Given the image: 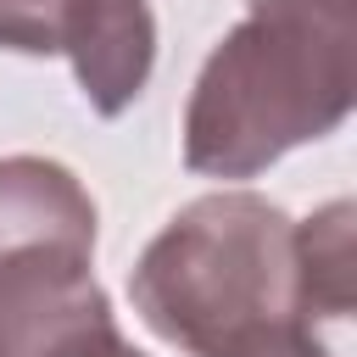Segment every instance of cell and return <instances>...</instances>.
I'll return each mask as SVG.
<instances>
[{
  "label": "cell",
  "instance_id": "1",
  "mask_svg": "<svg viewBox=\"0 0 357 357\" xmlns=\"http://www.w3.org/2000/svg\"><path fill=\"white\" fill-rule=\"evenodd\" d=\"M184 106V167L251 178L351 117L357 0H245Z\"/></svg>",
  "mask_w": 357,
  "mask_h": 357
},
{
  "label": "cell",
  "instance_id": "2",
  "mask_svg": "<svg viewBox=\"0 0 357 357\" xmlns=\"http://www.w3.org/2000/svg\"><path fill=\"white\" fill-rule=\"evenodd\" d=\"M128 296L167 346L229 357L279 324H301L296 223L257 190H212L139 251Z\"/></svg>",
  "mask_w": 357,
  "mask_h": 357
},
{
  "label": "cell",
  "instance_id": "3",
  "mask_svg": "<svg viewBox=\"0 0 357 357\" xmlns=\"http://www.w3.org/2000/svg\"><path fill=\"white\" fill-rule=\"evenodd\" d=\"M95 245L33 240L0 251V357H56L95 324H112V301L89 273Z\"/></svg>",
  "mask_w": 357,
  "mask_h": 357
},
{
  "label": "cell",
  "instance_id": "4",
  "mask_svg": "<svg viewBox=\"0 0 357 357\" xmlns=\"http://www.w3.org/2000/svg\"><path fill=\"white\" fill-rule=\"evenodd\" d=\"M61 56L78 73L84 100L100 117H123L156 67V17L151 0H67Z\"/></svg>",
  "mask_w": 357,
  "mask_h": 357
},
{
  "label": "cell",
  "instance_id": "5",
  "mask_svg": "<svg viewBox=\"0 0 357 357\" xmlns=\"http://www.w3.org/2000/svg\"><path fill=\"white\" fill-rule=\"evenodd\" d=\"M351 201H329L307 223H296V307L301 324L335 351L351 357V312H357V223Z\"/></svg>",
  "mask_w": 357,
  "mask_h": 357
},
{
  "label": "cell",
  "instance_id": "6",
  "mask_svg": "<svg viewBox=\"0 0 357 357\" xmlns=\"http://www.w3.org/2000/svg\"><path fill=\"white\" fill-rule=\"evenodd\" d=\"M33 240L95 245V201L50 156H0V251Z\"/></svg>",
  "mask_w": 357,
  "mask_h": 357
},
{
  "label": "cell",
  "instance_id": "7",
  "mask_svg": "<svg viewBox=\"0 0 357 357\" xmlns=\"http://www.w3.org/2000/svg\"><path fill=\"white\" fill-rule=\"evenodd\" d=\"M67 0H0V50L17 56H56L61 50Z\"/></svg>",
  "mask_w": 357,
  "mask_h": 357
},
{
  "label": "cell",
  "instance_id": "8",
  "mask_svg": "<svg viewBox=\"0 0 357 357\" xmlns=\"http://www.w3.org/2000/svg\"><path fill=\"white\" fill-rule=\"evenodd\" d=\"M56 357H145L139 346H128L123 335H117V318L112 324H95V329H84L78 340H67Z\"/></svg>",
  "mask_w": 357,
  "mask_h": 357
}]
</instances>
